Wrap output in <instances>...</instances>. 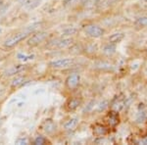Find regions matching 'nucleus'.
I'll list each match as a JSON object with an SVG mask.
<instances>
[{
    "label": "nucleus",
    "mask_w": 147,
    "mask_h": 145,
    "mask_svg": "<svg viewBox=\"0 0 147 145\" xmlns=\"http://www.w3.org/2000/svg\"><path fill=\"white\" fill-rule=\"evenodd\" d=\"M119 112L110 110L107 114V121L109 127H116L119 123Z\"/></svg>",
    "instance_id": "nucleus-15"
},
{
    "label": "nucleus",
    "mask_w": 147,
    "mask_h": 145,
    "mask_svg": "<svg viewBox=\"0 0 147 145\" xmlns=\"http://www.w3.org/2000/svg\"><path fill=\"white\" fill-rule=\"evenodd\" d=\"M26 69H27V66L26 65H15V66H12L11 68L7 69L5 72L3 73V75L6 78H11L14 77V76L23 74Z\"/></svg>",
    "instance_id": "nucleus-11"
},
{
    "label": "nucleus",
    "mask_w": 147,
    "mask_h": 145,
    "mask_svg": "<svg viewBox=\"0 0 147 145\" xmlns=\"http://www.w3.org/2000/svg\"><path fill=\"white\" fill-rule=\"evenodd\" d=\"M79 32V30L75 27H68L61 32V35L62 37H74V35H76Z\"/></svg>",
    "instance_id": "nucleus-18"
},
{
    "label": "nucleus",
    "mask_w": 147,
    "mask_h": 145,
    "mask_svg": "<svg viewBox=\"0 0 147 145\" xmlns=\"http://www.w3.org/2000/svg\"><path fill=\"white\" fill-rule=\"evenodd\" d=\"M80 123V118L75 117V118H71L68 121H66L63 125V128L66 132H72V130L76 129L77 127Z\"/></svg>",
    "instance_id": "nucleus-12"
},
{
    "label": "nucleus",
    "mask_w": 147,
    "mask_h": 145,
    "mask_svg": "<svg viewBox=\"0 0 147 145\" xmlns=\"http://www.w3.org/2000/svg\"><path fill=\"white\" fill-rule=\"evenodd\" d=\"M97 50H99V49H98V45L96 43H89L82 48V51L87 54H94L96 53Z\"/></svg>",
    "instance_id": "nucleus-20"
},
{
    "label": "nucleus",
    "mask_w": 147,
    "mask_h": 145,
    "mask_svg": "<svg viewBox=\"0 0 147 145\" xmlns=\"http://www.w3.org/2000/svg\"><path fill=\"white\" fill-rule=\"evenodd\" d=\"M82 77L79 73H72L65 78V87L66 89L74 91L80 86Z\"/></svg>",
    "instance_id": "nucleus-8"
},
{
    "label": "nucleus",
    "mask_w": 147,
    "mask_h": 145,
    "mask_svg": "<svg viewBox=\"0 0 147 145\" xmlns=\"http://www.w3.org/2000/svg\"><path fill=\"white\" fill-rule=\"evenodd\" d=\"M139 1H143V2H147V0H139Z\"/></svg>",
    "instance_id": "nucleus-29"
},
{
    "label": "nucleus",
    "mask_w": 147,
    "mask_h": 145,
    "mask_svg": "<svg viewBox=\"0 0 147 145\" xmlns=\"http://www.w3.org/2000/svg\"><path fill=\"white\" fill-rule=\"evenodd\" d=\"M125 38V34L124 32H115V34L109 35L108 37V42L114 44H118Z\"/></svg>",
    "instance_id": "nucleus-19"
},
{
    "label": "nucleus",
    "mask_w": 147,
    "mask_h": 145,
    "mask_svg": "<svg viewBox=\"0 0 147 145\" xmlns=\"http://www.w3.org/2000/svg\"><path fill=\"white\" fill-rule=\"evenodd\" d=\"M110 110L116 111V112H120L124 109L125 107V98H120V97H117V98L114 100L112 103L110 104Z\"/></svg>",
    "instance_id": "nucleus-16"
},
{
    "label": "nucleus",
    "mask_w": 147,
    "mask_h": 145,
    "mask_svg": "<svg viewBox=\"0 0 147 145\" xmlns=\"http://www.w3.org/2000/svg\"><path fill=\"white\" fill-rule=\"evenodd\" d=\"M32 144L34 145H44V144H51V141L48 139V137L44 134H39L34 137L32 141Z\"/></svg>",
    "instance_id": "nucleus-17"
},
{
    "label": "nucleus",
    "mask_w": 147,
    "mask_h": 145,
    "mask_svg": "<svg viewBox=\"0 0 147 145\" xmlns=\"http://www.w3.org/2000/svg\"><path fill=\"white\" fill-rule=\"evenodd\" d=\"M116 0H100V1L97 2V8L98 9H106L108 7L112 6L115 3Z\"/></svg>",
    "instance_id": "nucleus-22"
},
{
    "label": "nucleus",
    "mask_w": 147,
    "mask_h": 145,
    "mask_svg": "<svg viewBox=\"0 0 147 145\" xmlns=\"http://www.w3.org/2000/svg\"><path fill=\"white\" fill-rule=\"evenodd\" d=\"M95 67L98 68L99 70H113V65H111L110 63H108V62H98L97 64H95Z\"/></svg>",
    "instance_id": "nucleus-24"
},
{
    "label": "nucleus",
    "mask_w": 147,
    "mask_h": 145,
    "mask_svg": "<svg viewBox=\"0 0 147 145\" xmlns=\"http://www.w3.org/2000/svg\"><path fill=\"white\" fill-rule=\"evenodd\" d=\"M134 26L137 28H147V16H141L136 19Z\"/></svg>",
    "instance_id": "nucleus-21"
},
{
    "label": "nucleus",
    "mask_w": 147,
    "mask_h": 145,
    "mask_svg": "<svg viewBox=\"0 0 147 145\" xmlns=\"http://www.w3.org/2000/svg\"><path fill=\"white\" fill-rule=\"evenodd\" d=\"M117 51V44L111 43V42H107L104 44L101 48V53L104 56H112Z\"/></svg>",
    "instance_id": "nucleus-13"
},
{
    "label": "nucleus",
    "mask_w": 147,
    "mask_h": 145,
    "mask_svg": "<svg viewBox=\"0 0 147 145\" xmlns=\"http://www.w3.org/2000/svg\"><path fill=\"white\" fill-rule=\"evenodd\" d=\"M140 143L143 144V145H147V137H144L143 139L140 140Z\"/></svg>",
    "instance_id": "nucleus-27"
},
{
    "label": "nucleus",
    "mask_w": 147,
    "mask_h": 145,
    "mask_svg": "<svg viewBox=\"0 0 147 145\" xmlns=\"http://www.w3.org/2000/svg\"><path fill=\"white\" fill-rule=\"evenodd\" d=\"M4 2H5V0H0V10H1L2 6L4 5Z\"/></svg>",
    "instance_id": "nucleus-28"
},
{
    "label": "nucleus",
    "mask_w": 147,
    "mask_h": 145,
    "mask_svg": "<svg viewBox=\"0 0 147 145\" xmlns=\"http://www.w3.org/2000/svg\"><path fill=\"white\" fill-rule=\"evenodd\" d=\"M38 130L42 134L46 135V136H51L54 134H56L58 130V125L53 119L47 118L44 119L40 125H38Z\"/></svg>",
    "instance_id": "nucleus-6"
},
{
    "label": "nucleus",
    "mask_w": 147,
    "mask_h": 145,
    "mask_svg": "<svg viewBox=\"0 0 147 145\" xmlns=\"http://www.w3.org/2000/svg\"><path fill=\"white\" fill-rule=\"evenodd\" d=\"M16 144H30V140L26 137H19V138L15 141Z\"/></svg>",
    "instance_id": "nucleus-26"
},
{
    "label": "nucleus",
    "mask_w": 147,
    "mask_h": 145,
    "mask_svg": "<svg viewBox=\"0 0 147 145\" xmlns=\"http://www.w3.org/2000/svg\"><path fill=\"white\" fill-rule=\"evenodd\" d=\"M109 102L107 101V100H104V101H102V102H100V103H98L96 105V111L97 112H99V113H100V112H103V111H105L106 109L108 108L109 106Z\"/></svg>",
    "instance_id": "nucleus-25"
},
{
    "label": "nucleus",
    "mask_w": 147,
    "mask_h": 145,
    "mask_svg": "<svg viewBox=\"0 0 147 145\" xmlns=\"http://www.w3.org/2000/svg\"><path fill=\"white\" fill-rule=\"evenodd\" d=\"M75 43L74 37H58L53 40L48 39L45 42V46L51 50H64V49H69L71 46Z\"/></svg>",
    "instance_id": "nucleus-2"
},
{
    "label": "nucleus",
    "mask_w": 147,
    "mask_h": 145,
    "mask_svg": "<svg viewBox=\"0 0 147 145\" xmlns=\"http://www.w3.org/2000/svg\"><path fill=\"white\" fill-rule=\"evenodd\" d=\"M80 3H84V0H64L63 5L66 8H71V7L79 5Z\"/></svg>",
    "instance_id": "nucleus-23"
},
{
    "label": "nucleus",
    "mask_w": 147,
    "mask_h": 145,
    "mask_svg": "<svg viewBox=\"0 0 147 145\" xmlns=\"http://www.w3.org/2000/svg\"><path fill=\"white\" fill-rule=\"evenodd\" d=\"M39 26H40L39 23L32 24V25L25 28L24 30H20V32L10 35V36L7 37V38L3 41V46L5 47L6 49L14 48V47H16L17 45L20 44L21 42L26 41V39H27L28 37L32 34V32L38 30Z\"/></svg>",
    "instance_id": "nucleus-1"
},
{
    "label": "nucleus",
    "mask_w": 147,
    "mask_h": 145,
    "mask_svg": "<svg viewBox=\"0 0 147 145\" xmlns=\"http://www.w3.org/2000/svg\"><path fill=\"white\" fill-rule=\"evenodd\" d=\"M92 132H93L94 136L98 137V138H103L105 135H107L109 134V127L104 125V123H97L93 125Z\"/></svg>",
    "instance_id": "nucleus-10"
},
{
    "label": "nucleus",
    "mask_w": 147,
    "mask_h": 145,
    "mask_svg": "<svg viewBox=\"0 0 147 145\" xmlns=\"http://www.w3.org/2000/svg\"><path fill=\"white\" fill-rule=\"evenodd\" d=\"M82 103H84V100H82V97L80 96L69 97L67 100H66L65 104H64V110L68 112V113H72V112L77 111L82 105Z\"/></svg>",
    "instance_id": "nucleus-7"
},
{
    "label": "nucleus",
    "mask_w": 147,
    "mask_h": 145,
    "mask_svg": "<svg viewBox=\"0 0 147 145\" xmlns=\"http://www.w3.org/2000/svg\"><path fill=\"white\" fill-rule=\"evenodd\" d=\"M41 0H24L22 2V8L26 11H32L40 5Z\"/></svg>",
    "instance_id": "nucleus-14"
},
{
    "label": "nucleus",
    "mask_w": 147,
    "mask_h": 145,
    "mask_svg": "<svg viewBox=\"0 0 147 145\" xmlns=\"http://www.w3.org/2000/svg\"><path fill=\"white\" fill-rule=\"evenodd\" d=\"M76 65V59L72 57H62L48 62V67L53 70H66Z\"/></svg>",
    "instance_id": "nucleus-5"
},
{
    "label": "nucleus",
    "mask_w": 147,
    "mask_h": 145,
    "mask_svg": "<svg viewBox=\"0 0 147 145\" xmlns=\"http://www.w3.org/2000/svg\"><path fill=\"white\" fill-rule=\"evenodd\" d=\"M50 37V34L47 30H36V32H32L30 36L26 39V44L30 48L37 47L39 45L45 43L47 40Z\"/></svg>",
    "instance_id": "nucleus-3"
},
{
    "label": "nucleus",
    "mask_w": 147,
    "mask_h": 145,
    "mask_svg": "<svg viewBox=\"0 0 147 145\" xmlns=\"http://www.w3.org/2000/svg\"><path fill=\"white\" fill-rule=\"evenodd\" d=\"M28 82H30V78L27 76H24L23 74H20V75L13 77V78L10 82V87L12 89L19 88V87H22L24 84H26Z\"/></svg>",
    "instance_id": "nucleus-9"
},
{
    "label": "nucleus",
    "mask_w": 147,
    "mask_h": 145,
    "mask_svg": "<svg viewBox=\"0 0 147 145\" xmlns=\"http://www.w3.org/2000/svg\"><path fill=\"white\" fill-rule=\"evenodd\" d=\"M82 32L86 36L93 39H99L106 34V30L96 24H87L82 27Z\"/></svg>",
    "instance_id": "nucleus-4"
}]
</instances>
